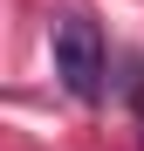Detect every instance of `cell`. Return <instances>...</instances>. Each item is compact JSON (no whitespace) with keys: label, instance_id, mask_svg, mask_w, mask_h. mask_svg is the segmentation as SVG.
<instances>
[{"label":"cell","instance_id":"6da1fadb","mask_svg":"<svg viewBox=\"0 0 144 151\" xmlns=\"http://www.w3.org/2000/svg\"><path fill=\"white\" fill-rule=\"evenodd\" d=\"M55 76L76 103H96L103 96V76H110V55H103V35H96L89 14H62L55 21Z\"/></svg>","mask_w":144,"mask_h":151},{"label":"cell","instance_id":"7a4b0ae2","mask_svg":"<svg viewBox=\"0 0 144 151\" xmlns=\"http://www.w3.org/2000/svg\"><path fill=\"white\" fill-rule=\"evenodd\" d=\"M137 124H144V117H137Z\"/></svg>","mask_w":144,"mask_h":151}]
</instances>
